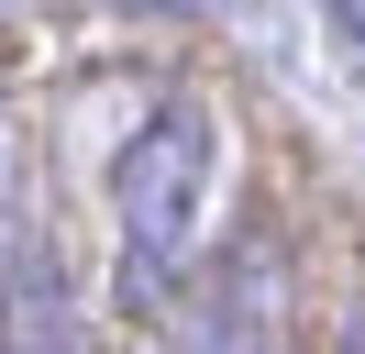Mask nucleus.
I'll return each mask as SVG.
<instances>
[{"instance_id":"f257e3e1","label":"nucleus","mask_w":365,"mask_h":354,"mask_svg":"<svg viewBox=\"0 0 365 354\" xmlns=\"http://www.w3.org/2000/svg\"><path fill=\"white\" fill-rule=\"evenodd\" d=\"M210 188H222V122L200 88H166L122 133V166H111V299L133 321L188 288L200 233H210Z\"/></svg>"},{"instance_id":"f03ea898","label":"nucleus","mask_w":365,"mask_h":354,"mask_svg":"<svg viewBox=\"0 0 365 354\" xmlns=\"http://www.w3.org/2000/svg\"><path fill=\"white\" fill-rule=\"evenodd\" d=\"M0 354H78V288L56 255H23L0 288Z\"/></svg>"},{"instance_id":"7ed1b4c3","label":"nucleus","mask_w":365,"mask_h":354,"mask_svg":"<svg viewBox=\"0 0 365 354\" xmlns=\"http://www.w3.org/2000/svg\"><path fill=\"white\" fill-rule=\"evenodd\" d=\"M332 354H365V299L343 310V332H332Z\"/></svg>"},{"instance_id":"20e7f679","label":"nucleus","mask_w":365,"mask_h":354,"mask_svg":"<svg viewBox=\"0 0 365 354\" xmlns=\"http://www.w3.org/2000/svg\"><path fill=\"white\" fill-rule=\"evenodd\" d=\"M332 34H343V44H365V0H354V11H332Z\"/></svg>"}]
</instances>
